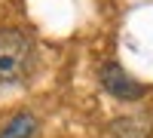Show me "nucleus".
I'll use <instances>...</instances> for the list:
<instances>
[{
    "label": "nucleus",
    "mask_w": 153,
    "mask_h": 138,
    "mask_svg": "<svg viewBox=\"0 0 153 138\" xmlns=\"http://www.w3.org/2000/svg\"><path fill=\"white\" fill-rule=\"evenodd\" d=\"M31 61V40L19 28H0V86L19 83Z\"/></svg>",
    "instance_id": "f257e3e1"
},
{
    "label": "nucleus",
    "mask_w": 153,
    "mask_h": 138,
    "mask_svg": "<svg viewBox=\"0 0 153 138\" xmlns=\"http://www.w3.org/2000/svg\"><path fill=\"white\" fill-rule=\"evenodd\" d=\"M98 80H101V86H104V89H107L113 98H120V101H138V98H144V95H147V86H144V83H138V80H135L123 65H117V61H107V65H101Z\"/></svg>",
    "instance_id": "f03ea898"
},
{
    "label": "nucleus",
    "mask_w": 153,
    "mask_h": 138,
    "mask_svg": "<svg viewBox=\"0 0 153 138\" xmlns=\"http://www.w3.org/2000/svg\"><path fill=\"white\" fill-rule=\"evenodd\" d=\"M107 129H110L113 138H150V135H153L150 120H147V117H135V114H129V117H117Z\"/></svg>",
    "instance_id": "7ed1b4c3"
},
{
    "label": "nucleus",
    "mask_w": 153,
    "mask_h": 138,
    "mask_svg": "<svg viewBox=\"0 0 153 138\" xmlns=\"http://www.w3.org/2000/svg\"><path fill=\"white\" fill-rule=\"evenodd\" d=\"M37 117L34 114H28V110H22V114H16L3 129H0V138H31L34 132H37Z\"/></svg>",
    "instance_id": "20e7f679"
}]
</instances>
